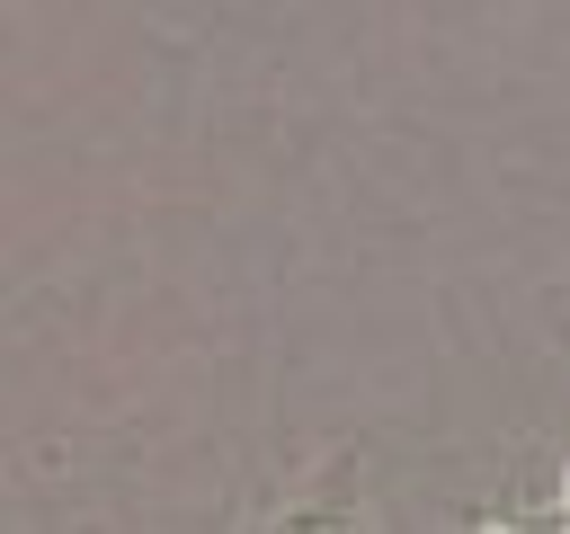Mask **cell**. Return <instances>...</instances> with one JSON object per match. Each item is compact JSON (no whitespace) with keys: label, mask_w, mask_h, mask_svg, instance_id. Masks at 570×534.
<instances>
[]
</instances>
